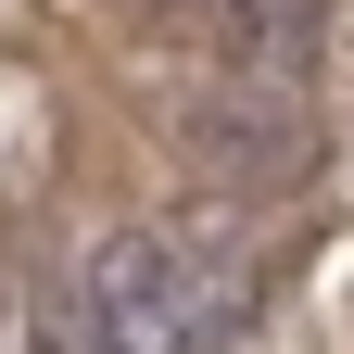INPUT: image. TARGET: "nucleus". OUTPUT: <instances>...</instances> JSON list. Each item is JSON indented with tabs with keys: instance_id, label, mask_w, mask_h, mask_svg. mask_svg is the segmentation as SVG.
Wrapping results in <instances>:
<instances>
[{
	"instance_id": "7ed1b4c3",
	"label": "nucleus",
	"mask_w": 354,
	"mask_h": 354,
	"mask_svg": "<svg viewBox=\"0 0 354 354\" xmlns=\"http://www.w3.org/2000/svg\"><path fill=\"white\" fill-rule=\"evenodd\" d=\"M253 38H266V64H304V38H317V0H253Z\"/></svg>"
},
{
	"instance_id": "f257e3e1",
	"label": "nucleus",
	"mask_w": 354,
	"mask_h": 354,
	"mask_svg": "<svg viewBox=\"0 0 354 354\" xmlns=\"http://www.w3.org/2000/svg\"><path fill=\"white\" fill-rule=\"evenodd\" d=\"M228 329V266H203L177 228H102L76 279V354H203Z\"/></svg>"
},
{
	"instance_id": "f03ea898",
	"label": "nucleus",
	"mask_w": 354,
	"mask_h": 354,
	"mask_svg": "<svg viewBox=\"0 0 354 354\" xmlns=\"http://www.w3.org/2000/svg\"><path fill=\"white\" fill-rule=\"evenodd\" d=\"M203 165L241 177V190H291V177L317 165V127H304L291 102H215L203 114Z\"/></svg>"
}]
</instances>
